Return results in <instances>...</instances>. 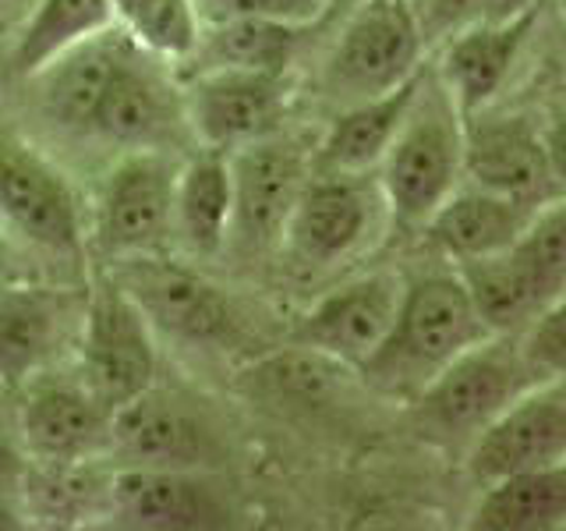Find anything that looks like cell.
Instances as JSON below:
<instances>
[{
	"label": "cell",
	"instance_id": "obj_1",
	"mask_svg": "<svg viewBox=\"0 0 566 531\" xmlns=\"http://www.w3.org/2000/svg\"><path fill=\"white\" fill-rule=\"evenodd\" d=\"M492 336L478 319L457 270L407 280L394 326L358 376L382 397L411 404L442 368Z\"/></svg>",
	"mask_w": 566,
	"mask_h": 531
},
{
	"label": "cell",
	"instance_id": "obj_2",
	"mask_svg": "<svg viewBox=\"0 0 566 531\" xmlns=\"http://www.w3.org/2000/svg\"><path fill=\"white\" fill-rule=\"evenodd\" d=\"M376 181L389 220L403 227H421L464 181V114L432 67H424L418 93L376 167Z\"/></svg>",
	"mask_w": 566,
	"mask_h": 531
},
{
	"label": "cell",
	"instance_id": "obj_3",
	"mask_svg": "<svg viewBox=\"0 0 566 531\" xmlns=\"http://www.w3.org/2000/svg\"><path fill=\"white\" fill-rule=\"evenodd\" d=\"M538 379L517 347V333H492L468 347L453 365L411 400L424 436L442 447H464Z\"/></svg>",
	"mask_w": 566,
	"mask_h": 531
},
{
	"label": "cell",
	"instance_id": "obj_4",
	"mask_svg": "<svg viewBox=\"0 0 566 531\" xmlns=\"http://www.w3.org/2000/svg\"><path fill=\"white\" fill-rule=\"evenodd\" d=\"M424 67V43L407 0H358L340 22L318 85L333 103L389 93Z\"/></svg>",
	"mask_w": 566,
	"mask_h": 531
},
{
	"label": "cell",
	"instance_id": "obj_5",
	"mask_svg": "<svg viewBox=\"0 0 566 531\" xmlns=\"http://www.w3.org/2000/svg\"><path fill=\"white\" fill-rule=\"evenodd\" d=\"M75 354L78 379L111 415L159 376L156 333L114 277L88 283Z\"/></svg>",
	"mask_w": 566,
	"mask_h": 531
},
{
	"label": "cell",
	"instance_id": "obj_6",
	"mask_svg": "<svg viewBox=\"0 0 566 531\" xmlns=\"http://www.w3.org/2000/svg\"><path fill=\"white\" fill-rule=\"evenodd\" d=\"M389 220L376 174H308L280 248L308 270H326L379 238Z\"/></svg>",
	"mask_w": 566,
	"mask_h": 531
},
{
	"label": "cell",
	"instance_id": "obj_7",
	"mask_svg": "<svg viewBox=\"0 0 566 531\" xmlns=\"http://www.w3.org/2000/svg\"><path fill=\"white\" fill-rule=\"evenodd\" d=\"M111 277L149 319L153 333L174 336L191 347H230L241 341V319L230 309V301L217 283L185 266L153 252L117 259Z\"/></svg>",
	"mask_w": 566,
	"mask_h": 531
},
{
	"label": "cell",
	"instance_id": "obj_8",
	"mask_svg": "<svg viewBox=\"0 0 566 531\" xmlns=\"http://www.w3.org/2000/svg\"><path fill=\"white\" fill-rule=\"evenodd\" d=\"M177 164L164 149H128L106 174L93 209V241L106 259L153 256L174 235Z\"/></svg>",
	"mask_w": 566,
	"mask_h": 531
},
{
	"label": "cell",
	"instance_id": "obj_9",
	"mask_svg": "<svg viewBox=\"0 0 566 531\" xmlns=\"http://www.w3.org/2000/svg\"><path fill=\"white\" fill-rule=\"evenodd\" d=\"M85 291L29 283L25 277L0 283V386L8 394L53 372L64 354L75 351Z\"/></svg>",
	"mask_w": 566,
	"mask_h": 531
},
{
	"label": "cell",
	"instance_id": "obj_10",
	"mask_svg": "<svg viewBox=\"0 0 566 531\" xmlns=\"http://www.w3.org/2000/svg\"><path fill=\"white\" fill-rule=\"evenodd\" d=\"M287 71L209 67L191 71L181 85L188 132L209 149H238L248 142L276 135L291 111Z\"/></svg>",
	"mask_w": 566,
	"mask_h": 531
},
{
	"label": "cell",
	"instance_id": "obj_11",
	"mask_svg": "<svg viewBox=\"0 0 566 531\" xmlns=\"http://www.w3.org/2000/svg\"><path fill=\"white\" fill-rule=\"evenodd\" d=\"M0 230L22 252L78 256L82 209L67 177L22 142L0 138Z\"/></svg>",
	"mask_w": 566,
	"mask_h": 531
},
{
	"label": "cell",
	"instance_id": "obj_12",
	"mask_svg": "<svg viewBox=\"0 0 566 531\" xmlns=\"http://www.w3.org/2000/svg\"><path fill=\"white\" fill-rule=\"evenodd\" d=\"M230 235L244 252L280 248L283 227L312 174V149L291 138L265 135L248 146L230 149Z\"/></svg>",
	"mask_w": 566,
	"mask_h": 531
},
{
	"label": "cell",
	"instance_id": "obj_13",
	"mask_svg": "<svg viewBox=\"0 0 566 531\" xmlns=\"http://www.w3.org/2000/svg\"><path fill=\"white\" fill-rule=\"evenodd\" d=\"M14 394H22L14 404V421L25 457L75 468L111 450V412L78 376L61 379L43 372Z\"/></svg>",
	"mask_w": 566,
	"mask_h": 531
},
{
	"label": "cell",
	"instance_id": "obj_14",
	"mask_svg": "<svg viewBox=\"0 0 566 531\" xmlns=\"http://www.w3.org/2000/svg\"><path fill=\"white\" fill-rule=\"evenodd\" d=\"M159 58L142 46H128L96 103L88 128L124 149H167L188 135L181 88L156 64Z\"/></svg>",
	"mask_w": 566,
	"mask_h": 531
},
{
	"label": "cell",
	"instance_id": "obj_15",
	"mask_svg": "<svg viewBox=\"0 0 566 531\" xmlns=\"http://www.w3.org/2000/svg\"><path fill=\"white\" fill-rule=\"evenodd\" d=\"M403 288L407 277L394 270L354 277L326 298H318L297 319V326L291 330V344L318 351L358 372L386 341V333L397 319Z\"/></svg>",
	"mask_w": 566,
	"mask_h": 531
},
{
	"label": "cell",
	"instance_id": "obj_16",
	"mask_svg": "<svg viewBox=\"0 0 566 531\" xmlns=\"http://www.w3.org/2000/svg\"><path fill=\"white\" fill-rule=\"evenodd\" d=\"M566 465V386L563 376L535 383L510 400L468 442V475L478 486L531 468Z\"/></svg>",
	"mask_w": 566,
	"mask_h": 531
},
{
	"label": "cell",
	"instance_id": "obj_17",
	"mask_svg": "<svg viewBox=\"0 0 566 531\" xmlns=\"http://www.w3.org/2000/svg\"><path fill=\"white\" fill-rule=\"evenodd\" d=\"M556 159L542 132L517 114L464 117V181L524 202L559 199Z\"/></svg>",
	"mask_w": 566,
	"mask_h": 531
},
{
	"label": "cell",
	"instance_id": "obj_18",
	"mask_svg": "<svg viewBox=\"0 0 566 531\" xmlns=\"http://www.w3.org/2000/svg\"><path fill=\"white\" fill-rule=\"evenodd\" d=\"M111 450L146 468H206L220 457L217 429L156 383L111 415Z\"/></svg>",
	"mask_w": 566,
	"mask_h": 531
},
{
	"label": "cell",
	"instance_id": "obj_19",
	"mask_svg": "<svg viewBox=\"0 0 566 531\" xmlns=\"http://www.w3.org/2000/svg\"><path fill=\"white\" fill-rule=\"evenodd\" d=\"M103 492L111 518L124 528L195 531L223 528L230 521V507L223 503V496L188 468L128 465L114 471Z\"/></svg>",
	"mask_w": 566,
	"mask_h": 531
},
{
	"label": "cell",
	"instance_id": "obj_20",
	"mask_svg": "<svg viewBox=\"0 0 566 531\" xmlns=\"http://www.w3.org/2000/svg\"><path fill=\"white\" fill-rule=\"evenodd\" d=\"M538 4L500 22H471L453 32L447 43L436 46V79L457 103V111L471 117L495 100V93L510 79L521 46L535 25Z\"/></svg>",
	"mask_w": 566,
	"mask_h": 531
},
{
	"label": "cell",
	"instance_id": "obj_21",
	"mask_svg": "<svg viewBox=\"0 0 566 531\" xmlns=\"http://www.w3.org/2000/svg\"><path fill=\"white\" fill-rule=\"evenodd\" d=\"M538 206L545 202L510 199V195L460 181L421 223V230L450 262H468L510 248Z\"/></svg>",
	"mask_w": 566,
	"mask_h": 531
},
{
	"label": "cell",
	"instance_id": "obj_22",
	"mask_svg": "<svg viewBox=\"0 0 566 531\" xmlns=\"http://www.w3.org/2000/svg\"><path fill=\"white\" fill-rule=\"evenodd\" d=\"M424 67L389 93L340 106L312 149V174H376L411 106Z\"/></svg>",
	"mask_w": 566,
	"mask_h": 531
},
{
	"label": "cell",
	"instance_id": "obj_23",
	"mask_svg": "<svg viewBox=\"0 0 566 531\" xmlns=\"http://www.w3.org/2000/svg\"><path fill=\"white\" fill-rule=\"evenodd\" d=\"M128 46H132L128 35L117 25H111L75 43L71 50L57 53L46 67H40L32 75V82L40 85L43 114L57 124V128L85 132L106 82H111L114 67Z\"/></svg>",
	"mask_w": 566,
	"mask_h": 531
},
{
	"label": "cell",
	"instance_id": "obj_24",
	"mask_svg": "<svg viewBox=\"0 0 566 531\" xmlns=\"http://www.w3.org/2000/svg\"><path fill=\"white\" fill-rule=\"evenodd\" d=\"M230 156L202 146L174 177V238L195 256H212L230 235Z\"/></svg>",
	"mask_w": 566,
	"mask_h": 531
},
{
	"label": "cell",
	"instance_id": "obj_25",
	"mask_svg": "<svg viewBox=\"0 0 566 531\" xmlns=\"http://www.w3.org/2000/svg\"><path fill=\"white\" fill-rule=\"evenodd\" d=\"M308 25L270 22V18H220L202 22L195 50L185 64L191 71L241 67V71H287L297 58L301 32Z\"/></svg>",
	"mask_w": 566,
	"mask_h": 531
},
{
	"label": "cell",
	"instance_id": "obj_26",
	"mask_svg": "<svg viewBox=\"0 0 566 531\" xmlns=\"http://www.w3.org/2000/svg\"><path fill=\"white\" fill-rule=\"evenodd\" d=\"M566 518V465L513 471L482 486L471 528L482 531H548Z\"/></svg>",
	"mask_w": 566,
	"mask_h": 531
},
{
	"label": "cell",
	"instance_id": "obj_27",
	"mask_svg": "<svg viewBox=\"0 0 566 531\" xmlns=\"http://www.w3.org/2000/svg\"><path fill=\"white\" fill-rule=\"evenodd\" d=\"M453 270L489 333H521L542 309L553 305L510 248L495 256L453 262Z\"/></svg>",
	"mask_w": 566,
	"mask_h": 531
},
{
	"label": "cell",
	"instance_id": "obj_28",
	"mask_svg": "<svg viewBox=\"0 0 566 531\" xmlns=\"http://www.w3.org/2000/svg\"><path fill=\"white\" fill-rule=\"evenodd\" d=\"M347 376H354V368L318 351L287 344L283 351H273L255 365H248L241 372V386L265 404L308 412L312 404H326L336 389H344Z\"/></svg>",
	"mask_w": 566,
	"mask_h": 531
},
{
	"label": "cell",
	"instance_id": "obj_29",
	"mask_svg": "<svg viewBox=\"0 0 566 531\" xmlns=\"http://www.w3.org/2000/svg\"><path fill=\"white\" fill-rule=\"evenodd\" d=\"M114 25L111 0H32L18 29L11 64L18 75L32 79L57 53Z\"/></svg>",
	"mask_w": 566,
	"mask_h": 531
},
{
	"label": "cell",
	"instance_id": "obj_30",
	"mask_svg": "<svg viewBox=\"0 0 566 531\" xmlns=\"http://www.w3.org/2000/svg\"><path fill=\"white\" fill-rule=\"evenodd\" d=\"M114 25L159 61H188L202 32L195 0H111Z\"/></svg>",
	"mask_w": 566,
	"mask_h": 531
},
{
	"label": "cell",
	"instance_id": "obj_31",
	"mask_svg": "<svg viewBox=\"0 0 566 531\" xmlns=\"http://www.w3.org/2000/svg\"><path fill=\"white\" fill-rule=\"evenodd\" d=\"M510 252L538 283L548 301H559L566 291V209L563 199H548L510 244Z\"/></svg>",
	"mask_w": 566,
	"mask_h": 531
},
{
	"label": "cell",
	"instance_id": "obj_32",
	"mask_svg": "<svg viewBox=\"0 0 566 531\" xmlns=\"http://www.w3.org/2000/svg\"><path fill=\"white\" fill-rule=\"evenodd\" d=\"M517 347L538 379L563 376L566 365V330H563V301H553L517 333Z\"/></svg>",
	"mask_w": 566,
	"mask_h": 531
},
{
	"label": "cell",
	"instance_id": "obj_33",
	"mask_svg": "<svg viewBox=\"0 0 566 531\" xmlns=\"http://www.w3.org/2000/svg\"><path fill=\"white\" fill-rule=\"evenodd\" d=\"M195 4L202 22H220V18H270L287 25L323 22L318 0H195Z\"/></svg>",
	"mask_w": 566,
	"mask_h": 531
},
{
	"label": "cell",
	"instance_id": "obj_34",
	"mask_svg": "<svg viewBox=\"0 0 566 531\" xmlns=\"http://www.w3.org/2000/svg\"><path fill=\"white\" fill-rule=\"evenodd\" d=\"M407 8H411L424 53L442 46L453 32L468 29L471 22H482L478 0H407Z\"/></svg>",
	"mask_w": 566,
	"mask_h": 531
},
{
	"label": "cell",
	"instance_id": "obj_35",
	"mask_svg": "<svg viewBox=\"0 0 566 531\" xmlns=\"http://www.w3.org/2000/svg\"><path fill=\"white\" fill-rule=\"evenodd\" d=\"M25 454L14 447V442L4 436V429H0V496L18 489L25 482Z\"/></svg>",
	"mask_w": 566,
	"mask_h": 531
},
{
	"label": "cell",
	"instance_id": "obj_36",
	"mask_svg": "<svg viewBox=\"0 0 566 531\" xmlns=\"http://www.w3.org/2000/svg\"><path fill=\"white\" fill-rule=\"evenodd\" d=\"M535 4L538 0H478V11H482V22H500V18H513Z\"/></svg>",
	"mask_w": 566,
	"mask_h": 531
},
{
	"label": "cell",
	"instance_id": "obj_37",
	"mask_svg": "<svg viewBox=\"0 0 566 531\" xmlns=\"http://www.w3.org/2000/svg\"><path fill=\"white\" fill-rule=\"evenodd\" d=\"M22 277V248L0 230V283Z\"/></svg>",
	"mask_w": 566,
	"mask_h": 531
},
{
	"label": "cell",
	"instance_id": "obj_38",
	"mask_svg": "<svg viewBox=\"0 0 566 531\" xmlns=\"http://www.w3.org/2000/svg\"><path fill=\"white\" fill-rule=\"evenodd\" d=\"M358 0H318V8H323V18H336V14H347Z\"/></svg>",
	"mask_w": 566,
	"mask_h": 531
},
{
	"label": "cell",
	"instance_id": "obj_39",
	"mask_svg": "<svg viewBox=\"0 0 566 531\" xmlns=\"http://www.w3.org/2000/svg\"><path fill=\"white\" fill-rule=\"evenodd\" d=\"M4 421H8V389L0 386V429H4Z\"/></svg>",
	"mask_w": 566,
	"mask_h": 531
},
{
	"label": "cell",
	"instance_id": "obj_40",
	"mask_svg": "<svg viewBox=\"0 0 566 531\" xmlns=\"http://www.w3.org/2000/svg\"><path fill=\"white\" fill-rule=\"evenodd\" d=\"M0 4L11 8V11H22V8H29V4H32V0H0Z\"/></svg>",
	"mask_w": 566,
	"mask_h": 531
}]
</instances>
